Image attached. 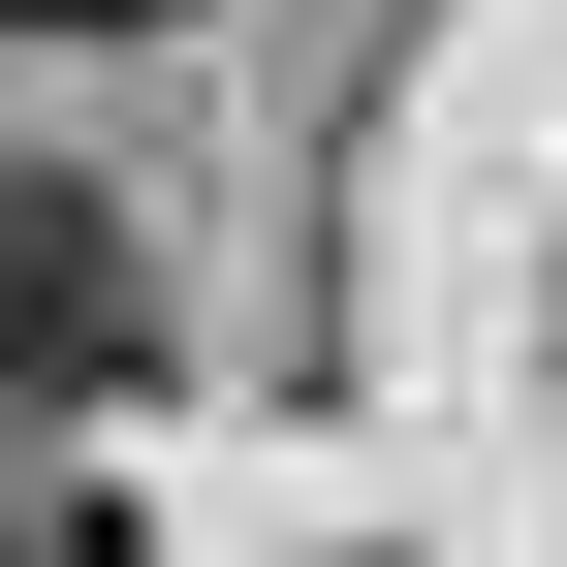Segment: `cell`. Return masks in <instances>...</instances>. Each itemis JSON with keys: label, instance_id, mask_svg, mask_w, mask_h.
<instances>
[{"label": "cell", "instance_id": "6da1fadb", "mask_svg": "<svg viewBox=\"0 0 567 567\" xmlns=\"http://www.w3.org/2000/svg\"><path fill=\"white\" fill-rule=\"evenodd\" d=\"M126 379H158V252H126L95 189H32V158H0V473H32V442H95Z\"/></svg>", "mask_w": 567, "mask_h": 567}, {"label": "cell", "instance_id": "7a4b0ae2", "mask_svg": "<svg viewBox=\"0 0 567 567\" xmlns=\"http://www.w3.org/2000/svg\"><path fill=\"white\" fill-rule=\"evenodd\" d=\"M0 567H158V536H126L95 473H0Z\"/></svg>", "mask_w": 567, "mask_h": 567}]
</instances>
